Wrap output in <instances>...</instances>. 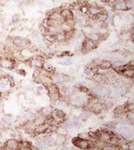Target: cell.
Wrapping results in <instances>:
<instances>
[{
  "instance_id": "cell-1",
  "label": "cell",
  "mask_w": 134,
  "mask_h": 150,
  "mask_svg": "<svg viewBox=\"0 0 134 150\" xmlns=\"http://www.w3.org/2000/svg\"><path fill=\"white\" fill-rule=\"evenodd\" d=\"M73 144L77 146L78 148L82 149H90L92 148V145H93V143L90 142L89 141L86 140V139H82L78 137L75 138L72 140Z\"/></svg>"
},
{
  "instance_id": "cell-2",
  "label": "cell",
  "mask_w": 134,
  "mask_h": 150,
  "mask_svg": "<svg viewBox=\"0 0 134 150\" xmlns=\"http://www.w3.org/2000/svg\"><path fill=\"white\" fill-rule=\"evenodd\" d=\"M118 131L119 132L123 138L126 139H132L133 137V132L127 126H121L118 128Z\"/></svg>"
},
{
  "instance_id": "cell-3",
  "label": "cell",
  "mask_w": 134,
  "mask_h": 150,
  "mask_svg": "<svg viewBox=\"0 0 134 150\" xmlns=\"http://www.w3.org/2000/svg\"><path fill=\"white\" fill-rule=\"evenodd\" d=\"M48 92H49L52 99H53V100H57L60 98L58 88L54 84H51L48 86Z\"/></svg>"
},
{
  "instance_id": "cell-4",
  "label": "cell",
  "mask_w": 134,
  "mask_h": 150,
  "mask_svg": "<svg viewBox=\"0 0 134 150\" xmlns=\"http://www.w3.org/2000/svg\"><path fill=\"white\" fill-rule=\"evenodd\" d=\"M13 44L19 48H24L29 45V40L24 38L16 37L13 39Z\"/></svg>"
},
{
  "instance_id": "cell-5",
  "label": "cell",
  "mask_w": 134,
  "mask_h": 150,
  "mask_svg": "<svg viewBox=\"0 0 134 150\" xmlns=\"http://www.w3.org/2000/svg\"><path fill=\"white\" fill-rule=\"evenodd\" d=\"M97 45L95 42L92 41L90 39H86L83 42V45H82V49L83 50H86V52L91 51L93 49H96Z\"/></svg>"
},
{
  "instance_id": "cell-6",
  "label": "cell",
  "mask_w": 134,
  "mask_h": 150,
  "mask_svg": "<svg viewBox=\"0 0 134 150\" xmlns=\"http://www.w3.org/2000/svg\"><path fill=\"white\" fill-rule=\"evenodd\" d=\"M14 61L8 58H1L0 59V67L5 68V69H11L14 67Z\"/></svg>"
},
{
  "instance_id": "cell-7",
  "label": "cell",
  "mask_w": 134,
  "mask_h": 150,
  "mask_svg": "<svg viewBox=\"0 0 134 150\" xmlns=\"http://www.w3.org/2000/svg\"><path fill=\"white\" fill-rule=\"evenodd\" d=\"M61 17L66 21H70V20H74L73 19V13L69 9H63L60 11Z\"/></svg>"
},
{
  "instance_id": "cell-8",
  "label": "cell",
  "mask_w": 134,
  "mask_h": 150,
  "mask_svg": "<svg viewBox=\"0 0 134 150\" xmlns=\"http://www.w3.org/2000/svg\"><path fill=\"white\" fill-rule=\"evenodd\" d=\"M5 148L9 149H16L19 148L18 141L16 139H9L5 143Z\"/></svg>"
},
{
  "instance_id": "cell-9",
  "label": "cell",
  "mask_w": 134,
  "mask_h": 150,
  "mask_svg": "<svg viewBox=\"0 0 134 150\" xmlns=\"http://www.w3.org/2000/svg\"><path fill=\"white\" fill-rule=\"evenodd\" d=\"M102 12H103V9L98 6H89L88 13L93 16H97L99 13H101Z\"/></svg>"
},
{
  "instance_id": "cell-10",
  "label": "cell",
  "mask_w": 134,
  "mask_h": 150,
  "mask_svg": "<svg viewBox=\"0 0 134 150\" xmlns=\"http://www.w3.org/2000/svg\"><path fill=\"white\" fill-rule=\"evenodd\" d=\"M94 92L96 95L101 96V97H105L109 94L110 91H108V89L105 88H102V87H98L94 89Z\"/></svg>"
},
{
  "instance_id": "cell-11",
  "label": "cell",
  "mask_w": 134,
  "mask_h": 150,
  "mask_svg": "<svg viewBox=\"0 0 134 150\" xmlns=\"http://www.w3.org/2000/svg\"><path fill=\"white\" fill-rule=\"evenodd\" d=\"M86 102V98H85L83 96H75L73 103H75L76 105H83Z\"/></svg>"
},
{
  "instance_id": "cell-12",
  "label": "cell",
  "mask_w": 134,
  "mask_h": 150,
  "mask_svg": "<svg viewBox=\"0 0 134 150\" xmlns=\"http://www.w3.org/2000/svg\"><path fill=\"white\" fill-rule=\"evenodd\" d=\"M114 9L115 10H119V11H125V10H128L126 5L124 1H119L117 2L114 5Z\"/></svg>"
},
{
  "instance_id": "cell-13",
  "label": "cell",
  "mask_w": 134,
  "mask_h": 150,
  "mask_svg": "<svg viewBox=\"0 0 134 150\" xmlns=\"http://www.w3.org/2000/svg\"><path fill=\"white\" fill-rule=\"evenodd\" d=\"M31 65L34 67L40 68L43 66V63H42V60L39 59H33L31 60Z\"/></svg>"
},
{
  "instance_id": "cell-14",
  "label": "cell",
  "mask_w": 134,
  "mask_h": 150,
  "mask_svg": "<svg viewBox=\"0 0 134 150\" xmlns=\"http://www.w3.org/2000/svg\"><path fill=\"white\" fill-rule=\"evenodd\" d=\"M121 72H122V74L127 77H133L134 71H133V69H132V68H127V69H125V70H122Z\"/></svg>"
},
{
  "instance_id": "cell-15",
  "label": "cell",
  "mask_w": 134,
  "mask_h": 150,
  "mask_svg": "<svg viewBox=\"0 0 134 150\" xmlns=\"http://www.w3.org/2000/svg\"><path fill=\"white\" fill-rule=\"evenodd\" d=\"M111 66H112V64H111V63H110V61L105 60L102 61L101 63V64L99 65V67H100V68H101V69H103V70H108V69L111 67Z\"/></svg>"
},
{
  "instance_id": "cell-16",
  "label": "cell",
  "mask_w": 134,
  "mask_h": 150,
  "mask_svg": "<svg viewBox=\"0 0 134 150\" xmlns=\"http://www.w3.org/2000/svg\"><path fill=\"white\" fill-rule=\"evenodd\" d=\"M88 37H89V39L92 40V41H93V42H98L99 40L101 39V38H100V34H97V33L95 32H90L88 35Z\"/></svg>"
},
{
  "instance_id": "cell-17",
  "label": "cell",
  "mask_w": 134,
  "mask_h": 150,
  "mask_svg": "<svg viewBox=\"0 0 134 150\" xmlns=\"http://www.w3.org/2000/svg\"><path fill=\"white\" fill-rule=\"evenodd\" d=\"M59 64H61V65L63 66H69L71 65L73 63V60L72 59H59L58 61Z\"/></svg>"
},
{
  "instance_id": "cell-18",
  "label": "cell",
  "mask_w": 134,
  "mask_h": 150,
  "mask_svg": "<svg viewBox=\"0 0 134 150\" xmlns=\"http://www.w3.org/2000/svg\"><path fill=\"white\" fill-rule=\"evenodd\" d=\"M52 111H53V109L50 106H46V107L42 109V114L46 116V117H49L52 114Z\"/></svg>"
},
{
  "instance_id": "cell-19",
  "label": "cell",
  "mask_w": 134,
  "mask_h": 150,
  "mask_svg": "<svg viewBox=\"0 0 134 150\" xmlns=\"http://www.w3.org/2000/svg\"><path fill=\"white\" fill-rule=\"evenodd\" d=\"M47 125H49V124H39L38 127L36 128V131H37L38 133H42V132H45L46 131H47V129H48V126Z\"/></svg>"
},
{
  "instance_id": "cell-20",
  "label": "cell",
  "mask_w": 134,
  "mask_h": 150,
  "mask_svg": "<svg viewBox=\"0 0 134 150\" xmlns=\"http://www.w3.org/2000/svg\"><path fill=\"white\" fill-rule=\"evenodd\" d=\"M52 80H53L54 81L56 82V83H61V82H63L64 81V80H65V77L62 76V75H59V74H56V75H54Z\"/></svg>"
},
{
  "instance_id": "cell-21",
  "label": "cell",
  "mask_w": 134,
  "mask_h": 150,
  "mask_svg": "<svg viewBox=\"0 0 134 150\" xmlns=\"http://www.w3.org/2000/svg\"><path fill=\"white\" fill-rule=\"evenodd\" d=\"M25 118L28 120H29V121H33V120H36V115L31 112H28L26 113Z\"/></svg>"
},
{
  "instance_id": "cell-22",
  "label": "cell",
  "mask_w": 134,
  "mask_h": 150,
  "mask_svg": "<svg viewBox=\"0 0 134 150\" xmlns=\"http://www.w3.org/2000/svg\"><path fill=\"white\" fill-rule=\"evenodd\" d=\"M54 115L56 116V117H58V118H61L63 119V117H65V113L61 110H54Z\"/></svg>"
},
{
  "instance_id": "cell-23",
  "label": "cell",
  "mask_w": 134,
  "mask_h": 150,
  "mask_svg": "<svg viewBox=\"0 0 134 150\" xmlns=\"http://www.w3.org/2000/svg\"><path fill=\"white\" fill-rule=\"evenodd\" d=\"M2 121L3 123H5L6 124H12L14 123V119L12 118L10 116H5L2 119Z\"/></svg>"
},
{
  "instance_id": "cell-24",
  "label": "cell",
  "mask_w": 134,
  "mask_h": 150,
  "mask_svg": "<svg viewBox=\"0 0 134 150\" xmlns=\"http://www.w3.org/2000/svg\"><path fill=\"white\" fill-rule=\"evenodd\" d=\"M8 84H9V81H8V79L5 80L2 77L1 80H0V88L2 89H5L6 88H7Z\"/></svg>"
},
{
  "instance_id": "cell-25",
  "label": "cell",
  "mask_w": 134,
  "mask_h": 150,
  "mask_svg": "<svg viewBox=\"0 0 134 150\" xmlns=\"http://www.w3.org/2000/svg\"><path fill=\"white\" fill-rule=\"evenodd\" d=\"M91 116V112L89 111H86V112H82L79 116V119L81 120H86Z\"/></svg>"
},
{
  "instance_id": "cell-26",
  "label": "cell",
  "mask_w": 134,
  "mask_h": 150,
  "mask_svg": "<svg viewBox=\"0 0 134 150\" xmlns=\"http://www.w3.org/2000/svg\"><path fill=\"white\" fill-rule=\"evenodd\" d=\"M44 142L48 145H53L54 144V139L53 138V137L48 136L44 138Z\"/></svg>"
},
{
  "instance_id": "cell-27",
  "label": "cell",
  "mask_w": 134,
  "mask_h": 150,
  "mask_svg": "<svg viewBox=\"0 0 134 150\" xmlns=\"http://www.w3.org/2000/svg\"><path fill=\"white\" fill-rule=\"evenodd\" d=\"M127 119H128V121L130 122V124H133L134 120V115L133 111H130V112H128V115H127Z\"/></svg>"
},
{
  "instance_id": "cell-28",
  "label": "cell",
  "mask_w": 134,
  "mask_h": 150,
  "mask_svg": "<svg viewBox=\"0 0 134 150\" xmlns=\"http://www.w3.org/2000/svg\"><path fill=\"white\" fill-rule=\"evenodd\" d=\"M63 91H64V94H65L66 96H71L75 92L73 88H64Z\"/></svg>"
},
{
  "instance_id": "cell-29",
  "label": "cell",
  "mask_w": 134,
  "mask_h": 150,
  "mask_svg": "<svg viewBox=\"0 0 134 150\" xmlns=\"http://www.w3.org/2000/svg\"><path fill=\"white\" fill-rule=\"evenodd\" d=\"M114 66L117 68L122 67V66H124V62L122 60H115L114 62Z\"/></svg>"
},
{
  "instance_id": "cell-30",
  "label": "cell",
  "mask_w": 134,
  "mask_h": 150,
  "mask_svg": "<svg viewBox=\"0 0 134 150\" xmlns=\"http://www.w3.org/2000/svg\"><path fill=\"white\" fill-rule=\"evenodd\" d=\"M19 21H20V17H19V16L17 15V14H15V15H14V16H13V17H12V19H11L12 23H18Z\"/></svg>"
},
{
  "instance_id": "cell-31",
  "label": "cell",
  "mask_w": 134,
  "mask_h": 150,
  "mask_svg": "<svg viewBox=\"0 0 134 150\" xmlns=\"http://www.w3.org/2000/svg\"><path fill=\"white\" fill-rule=\"evenodd\" d=\"M78 138H82V139H89L90 138V136H89V133H81L78 135Z\"/></svg>"
},
{
  "instance_id": "cell-32",
  "label": "cell",
  "mask_w": 134,
  "mask_h": 150,
  "mask_svg": "<svg viewBox=\"0 0 134 150\" xmlns=\"http://www.w3.org/2000/svg\"><path fill=\"white\" fill-rule=\"evenodd\" d=\"M133 110H134L133 103H128V105L126 106V111L130 112V111H133Z\"/></svg>"
},
{
  "instance_id": "cell-33",
  "label": "cell",
  "mask_w": 134,
  "mask_h": 150,
  "mask_svg": "<svg viewBox=\"0 0 134 150\" xmlns=\"http://www.w3.org/2000/svg\"><path fill=\"white\" fill-rule=\"evenodd\" d=\"M105 126L108 127H109V128H115V123L114 121L108 122V123L105 124Z\"/></svg>"
},
{
  "instance_id": "cell-34",
  "label": "cell",
  "mask_w": 134,
  "mask_h": 150,
  "mask_svg": "<svg viewBox=\"0 0 134 150\" xmlns=\"http://www.w3.org/2000/svg\"><path fill=\"white\" fill-rule=\"evenodd\" d=\"M38 148H40V149H46L47 145L46 144L43 142H39L38 143Z\"/></svg>"
},
{
  "instance_id": "cell-35",
  "label": "cell",
  "mask_w": 134,
  "mask_h": 150,
  "mask_svg": "<svg viewBox=\"0 0 134 150\" xmlns=\"http://www.w3.org/2000/svg\"><path fill=\"white\" fill-rule=\"evenodd\" d=\"M65 141V138H64V135H61L60 137H58V138H57V142H58V143H60V144H62V143H63V142Z\"/></svg>"
},
{
  "instance_id": "cell-36",
  "label": "cell",
  "mask_w": 134,
  "mask_h": 150,
  "mask_svg": "<svg viewBox=\"0 0 134 150\" xmlns=\"http://www.w3.org/2000/svg\"><path fill=\"white\" fill-rule=\"evenodd\" d=\"M84 74L86 75V76H90L92 72L91 70H90V69H88V68H87V69H86V70H84Z\"/></svg>"
},
{
  "instance_id": "cell-37",
  "label": "cell",
  "mask_w": 134,
  "mask_h": 150,
  "mask_svg": "<svg viewBox=\"0 0 134 150\" xmlns=\"http://www.w3.org/2000/svg\"><path fill=\"white\" fill-rule=\"evenodd\" d=\"M44 67L45 68H46L45 70H49L52 69V66L50 65V64H49V63H45Z\"/></svg>"
},
{
  "instance_id": "cell-38",
  "label": "cell",
  "mask_w": 134,
  "mask_h": 150,
  "mask_svg": "<svg viewBox=\"0 0 134 150\" xmlns=\"http://www.w3.org/2000/svg\"><path fill=\"white\" fill-rule=\"evenodd\" d=\"M79 90L81 91H82V92H87L88 91V89L86 88V87L84 86H80L79 87Z\"/></svg>"
},
{
  "instance_id": "cell-39",
  "label": "cell",
  "mask_w": 134,
  "mask_h": 150,
  "mask_svg": "<svg viewBox=\"0 0 134 150\" xmlns=\"http://www.w3.org/2000/svg\"><path fill=\"white\" fill-rule=\"evenodd\" d=\"M43 90H44V88H43V86H42V85H38V86L37 87L38 91H42Z\"/></svg>"
},
{
  "instance_id": "cell-40",
  "label": "cell",
  "mask_w": 134,
  "mask_h": 150,
  "mask_svg": "<svg viewBox=\"0 0 134 150\" xmlns=\"http://www.w3.org/2000/svg\"><path fill=\"white\" fill-rule=\"evenodd\" d=\"M128 149H131V150H133L134 149L133 143H130V144H129V145H128Z\"/></svg>"
},
{
  "instance_id": "cell-41",
  "label": "cell",
  "mask_w": 134,
  "mask_h": 150,
  "mask_svg": "<svg viewBox=\"0 0 134 150\" xmlns=\"http://www.w3.org/2000/svg\"><path fill=\"white\" fill-rule=\"evenodd\" d=\"M12 1H13L14 2H15V3H18V2H20L21 0H12Z\"/></svg>"
},
{
  "instance_id": "cell-42",
  "label": "cell",
  "mask_w": 134,
  "mask_h": 150,
  "mask_svg": "<svg viewBox=\"0 0 134 150\" xmlns=\"http://www.w3.org/2000/svg\"><path fill=\"white\" fill-rule=\"evenodd\" d=\"M38 4H39L40 6H43V5H44V2H42V1H40V2H38Z\"/></svg>"
},
{
  "instance_id": "cell-43",
  "label": "cell",
  "mask_w": 134,
  "mask_h": 150,
  "mask_svg": "<svg viewBox=\"0 0 134 150\" xmlns=\"http://www.w3.org/2000/svg\"><path fill=\"white\" fill-rule=\"evenodd\" d=\"M2 76H0V80H1V78H2Z\"/></svg>"
},
{
  "instance_id": "cell-44",
  "label": "cell",
  "mask_w": 134,
  "mask_h": 150,
  "mask_svg": "<svg viewBox=\"0 0 134 150\" xmlns=\"http://www.w3.org/2000/svg\"><path fill=\"white\" fill-rule=\"evenodd\" d=\"M0 51H1V48H0Z\"/></svg>"
},
{
  "instance_id": "cell-45",
  "label": "cell",
  "mask_w": 134,
  "mask_h": 150,
  "mask_svg": "<svg viewBox=\"0 0 134 150\" xmlns=\"http://www.w3.org/2000/svg\"><path fill=\"white\" fill-rule=\"evenodd\" d=\"M0 59H1V58H0Z\"/></svg>"
}]
</instances>
